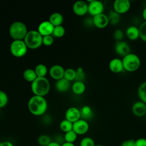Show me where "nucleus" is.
<instances>
[{"label": "nucleus", "mask_w": 146, "mask_h": 146, "mask_svg": "<svg viewBox=\"0 0 146 146\" xmlns=\"http://www.w3.org/2000/svg\"><path fill=\"white\" fill-rule=\"evenodd\" d=\"M28 109L35 116H42L47 109V102L44 96L34 95L29 100Z\"/></svg>", "instance_id": "nucleus-1"}, {"label": "nucleus", "mask_w": 146, "mask_h": 146, "mask_svg": "<svg viewBox=\"0 0 146 146\" xmlns=\"http://www.w3.org/2000/svg\"><path fill=\"white\" fill-rule=\"evenodd\" d=\"M50 89L49 80L45 77H38L31 84V90L34 95L44 96Z\"/></svg>", "instance_id": "nucleus-2"}, {"label": "nucleus", "mask_w": 146, "mask_h": 146, "mask_svg": "<svg viewBox=\"0 0 146 146\" xmlns=\"http://www.w3.org/2000/svg\"><path fill=\"white\" fill-rule=\"evenodd\" d=\"M9 34L14 40H23L28 33L26 25L21 21H15L9 27Z\"/></svg>", "instance_id": "nucleus-3"}, {"label": "nucleus", "mask_w": 146, "mask_h": 146, "mask_svg": "<svg viewBox=\"0 0 146 146\" xmlns=\"http://www.w3.org/2000/svg\"><path fill=\"white\" fill-rule=\"evenodd\" d=\"M42 38L37 30H30L28 31L23 40L27 48L35 49L42 44Z\"/></svg>", "instance_id": "nucleus-4"}, {"label": "nucleus", "mask_w": 146, "mask_h": 146, "mask_svg": "<svg viewBox=\"0 0 146 146\" xmlns=\"http://www.w3.org/2000/svg\"><path fill=\"white\" fill-rule=\"evenodd\" d=\"M124 70L133 72L137 70L140 66V59L135 54L129 53L124 56L122 59Z\"/></svg>", "instance_id": "nucleus-5"}, {"label": "nucleus", "mask_w": 146, "mask_h": 146, "mask_svg": "<svg viewBox=\"0 0 146 146\" xmlns=\"http://www.w3.org/2000/svg\"><path fill=\"white\" fill-rule=\"evenodd\" d=\"M27 48L23 40H14L10 46L11 54L17 58L25 56L27 53Z\"/></svg>", "instance_id": "nucleus-6"}, {"label": "nucleus", "mask_w": 146, "mask_h": 146, "mask_svg": "<svg viewBox=\"0 0 146 146\" xmlns=\"http://www.w3.org/2000/svg\"><path fill=\"white\" fill-rule=\"evenodd\" d=\"M104 10V5L101 1L92 0L88 4V13L93 17L102 14Z\"/></svg>", "instance_id": "nucleus-7"}, {"label": "nucleus", "mask_w": 146, "mask_h": 146, "mask_svg": "<svg viewBox=\"0 0 146 146\" xmlns=\"http://www.w3.org/2000/svg\"><path fill=\"white\" fill-rule=\"evenodd\" d=\"M88 129L89 124L87 120L80 119L73 123L72 130L78 135H82L86 133Z\"/></svg>", "instance_id": "nucleus-8"}, {"label": "nucleus", "mask_w": 146, "mask_h": 146, "mask_svg": "<svg viewBox=\"0 0 146 146\" xmlns=\"http://www.w3.org/2000/svg\"><path fill=\"white\" fill-rule=\"evenodd\" d=\"M130 7L131 3L129 0H116L113 4V10L119 14L127 13Z\"/></svg>", "instance_id": "nucleus-9"}, {"label": "nucleus", "mask_w": 146, "mask_h": 146, "mask_svg": "<svg viewBox=\"0 0 146 146\" xmlns=\"http://www.w3.org/2000/svg\"><path fill=\"white\" fill-rule=\"evenodd\" d=\"M54 26L49 21L42 22L38 27V31L42 36L51 35L53 33Z\"/></svg>", "instance_id": "nucleus-10"}, {"label": "nucleus", "mask_w": 146, "mask_h": 146, "mask_svg": "<svg viewBox=\"0 0 146 146\" xmlns=\"http://www.w3.org/2000/svg\"><path fill=\"white\" fill-rule=\"evenodd\" d=\"M65 119L72 123L78 121L81 119L80 110L74 107L68 108L65 113Z\"/></svg>", "instance_id": "nucleus-11"}, {"label": "nucleus", "mask_w": 146, "mask_h": 146, "mask_svg": "<svg viewBox=\"0 0 146 146\" xmlns=\"http://www.w3.org/2000/svg\"><path fill=\"white\" fill-rule=\"evenodd\" d=\"M72 10L78 16L84 15L88 13V4L83 1H78L74 3Z\"/></svg>", "instance_id": "nucleus-12"}, {"label": "nucleus", "mask_w": 146, "mask_h": 146, "mask_svg": "<svg viewBox=\"0 0 146 146\" xmlns=\"http://www.w3.org/2000/svg\"><path fill=\"white\" fill-rule=\"evenodd\" d=\"M64 71L65 70L62 66L55 64L50 67L48 72L50 76L57 81L63 78Z\"/></svg>", "instance_id": "nucleus-13"}, {"label": "nucleus", "mask_w": 146, "mask_h": 146, "mask_svg": "<svg viewBox=\"0 0 146 146\" xmlns=\"http://www.w3.org/2000/svg\"><path fill=\"white\" fill-rule=\"evenodd\" d=\"M115 52L120 56H124L130 53L129 44L124 41H117L115 46Z\"/></svg>", "instance_id": "nucleus-14"}, {"label": "nucleus", "mask_w": 146, "mask_h": 146, "mask_svg": "<svg viewBox=\"0 0 146 146\" xmlns=\"http://www.w3.org/2000/svg\"><path fill=\"white\" fill-rule=\"evenodd\" d=\"M92 19L94 26L99 29H104L109 23L107 15L103 13L93 17Z\"/></svg>", "instance_id": "nucleus-15"}, {"label": "nucleus", "mask_w": 146, "mask_h": 146, "mask_svg": "<svg viewBox=\"0 0 146 146\" xmlns=\"http://www.w3.org/2000/svg\"><path fill=\"white\" fill-rule=\"evenodd\" d=\"M133 113L139 117L143 116L146 115V104L142 101L135 102L132 107Z\"/></svg>", "instance_id": "nucleus-16"}, {"label": "nucleus", "mask_w": 146, "mask_h": 146, "mask_svg": "<svg viewBox=\"0 0 146 146\" xmlns=\"http://www.w3.org/2000/svg\"><path fill=\"white\" fill-rule=\"evenodd\" d=\"M108 66L110 70L114 73H119L124 70L122 60L117 58L111 59Z\"/></svg>", "instance_id": "nucleus-17"}, {"label": "nucleus", "mask_w": 146, "mask_h": 146, "mask_svg": "<svg viewBox=\"0 0 146 146\" xmlns=\"http://www.w3.org/2000/svg\"><path fill=\"white\" fill-rule=\"evenodd\" d=\"M71 87L70 82L62 78L56 81L55 83V88L57 91L60 92H65L68 91Z\"/></svg>", "instance_id": "nucleus-18"}, {"label": "nucleus", "mask_w": 146, "mask_h": 146, "mask_svg": "<svg viewBox=\"0 0 146 146\" xmlns=\"http://www.w3.org/2000/svg\"><path fill=\"white\" fill-rule=\"evenodd\" d=\"M48 21L54 27L60 26L63 22V17L62 14L55 12L51 14Z\"/></svg>", "instance_id": "nucleus-19"}, {"label": "nucleus", "mask_w": 146, "mask_h": 146, "mask_svg": "<svg viewBox=\"0 0 146 146\" xmlns=\"http://www.w3.org/2000/svg\"><path fill=\"white\" fill-rule=\"evenodd\" d=\"M126 35L127 37L131 40H136L140 37L139 29L136 26H129L126 30Z\"/></svg>", "instance_id": "nucleus-20"}, {"label": "nucleus", "mask_w": 146, "mask_h": 146, "mask_svg": "<svg viewBox=\"0 0 146 146\" xmlns=\"http://www.w3.org/2000/svg\"><path fill=\"white\" fill-rule=\"evenodd\" d=\"M72 92L76 95H81L86 90V85L83 82L75 81L71 86Z\"/></svg>", "instance_id": "nucleus-21"}, {"label": "nucleus", "mask_w": 146, "mask_h": 146, "mask_svg": "<svg viewBox=\"0 0 146 146\" xmlns=\"http://www.w3.org/2000/svg\"><path fill=\"white\" fill-rule=\"evenodd\" d=\"M80 116L81 119L85 120H88L91 119L93 117V111L91 108L88 106H84L80 110Z\"/></svg>", "instance_id": "nucleus-22"}, {"label": "nucleus", "mask_w": 146, "mask_h": 146, "mask_svg": "<svg viewBox=\"0 0 146 146\" xmlns=\"http://www.w3.org/2000/svg\"><path fill=\"white\" fill-rule=\"evenodd\" d=\"M23 77L25 80L31 83L38 78L34 69L32 68L25 70L23 73Z\"/></svg>", "instance_id": "nucleus-23"}, {"label": "nucleus", "mask_w": 146, "mask_h": 146, "mask_svg": "<svg viewBox=\"0 0 146 146\" xmlns=\"http://www.w3.org/2000/svg\"><path fill=\"white\" fill-rule=\"evenodd\" d=\"M109 23L111 25H116L120 21V14L114 10H111L107 15Z\"/></svg>", "instance_id": "nucleus-24"}, {"label": "nucleus", "mask_w": 146, "mask_h": 146, "mask_svg": "<svg viewBox=\"0 0 146 146\" xmlns=\"http://www.w3.org/2000/svg\"><path fill=\"white\" fill-rule=\"evenodd\" d=\"M34 70L38 77H45L48 71L47 67L44 64H37Z\"/></svg>", "instance_id": "nucleus-25"}, {"label": "nucleus", "mask_w": 146, "mask_h": 146, "mask_svg": "<svg viewBox=\"0 0 146 146\" xmlns=\"http://www.w3.org/2000/svg\"><path fill=\"white\" fill-rule=\"evenodd\" d=\"M72 127L73 123L66 120V119L64 120H63L59 124L60 129L64 133L72 130Z\"/></svg>", "instance_id": "nucleus-26"}, {"label": "nucleus", "mask_w": 146, "mask_h": 146, "mask_svg": "<svg viewBox=\"0 0 146 146\" xmlns=\"http://www.w3.org/2000/svg\"><path fill=\"white\" fill-rule=\"evenodd\" d=\"M77 137L78 135L73 130L64 133V135L63 136L64 142L71 143H74V142L76 140Z\"/></svg>", "instance_id": "nucleus-27"}, {"label": "nucleus", "mask_w": 146, "mask_h": 146, "mask_svg": "<svg viewBox=\"0 0 146 146\" xmlns=\"http://www.w3.org/2000/svg\"><path fill=\"white\" fill-rule=\"evenodd\" d=\"M51 141V137L47 135H41L37 139V143L39 146H47Z\"/></svg>", "instance_id": "nucleus-28"}, {"label": "nucleus", "mask_w": 146, "mask_h": 146, "mask_svg": "<svg viewBox=\"0 0 146 146\" xmlns=\"http://www.w3.org/2000/svg\"><path fill=\"white\" fill-rule=\"evenodd\" d=\"M138 95L140 100L146 104V81L140 84L138 89Z\"/></svg>", "instance_id": "nucleus-29"}, {"label": "nucleus", "mask_w": 146, "mask_h": 146, "mask_svg": "<svg viewBox=\"0 0 146 146\" xmlns=\"http://www.w3.org/2000/svg\"><path fill=\"white\" fill-rule=\"evenodd\" d=\"M75 76H76V71L74 69L68 68L65 70L63 78H64L65 79L67 80L69 82H71L75 79Z\"/></svg>", "instance_id": "nucleus-30"}, {"label": "nucleus", "mask_w": 146, "mask_h": 146, "mask_svg": "<svg viewBox=\"0 0 146 146\" xmlns=\"http://www.w3.org/2000/svg\"><path fill=\"white\" fill-rule=\"evenodd\" d=\"M65 34V29L62 26H58L54 27L52 35L56 38H61L64 36Z\"/></svg>", "instance_id": "nucleus-31"}, {"label": "nucleus", "mask_w": 146, "mask_h": 146, "mask_svg": "<svg viewBox=\"0 0 146 146\" xmlns=\"http://www.w3.org/2000/svg\"><path fill=\"white\" fill-rule=\"evenodd\" d=\"M79 146H95V143L92 138L84 137L80 140Z\"/></svg>", "instance_id": "nucleus-32"}, {"label": "nucleus", "mask_w": 146, "mask_h": 146, "mask_svg": "<svg viewBox=\"0 0 146 146\" xmlns=\"http://www.w3.org/2000/svg\"><path fill=\"white\" fill-rule=\"evenodd\" d=\"M8 103V96L6 92L0 90V108L7 105Z\"/></svg>", "instance_id": "nucleus-33"}, {"label": "nucleus", "mask_w": 146, "mask_h": 146, "mask_svg": "<svg viewBox=\"0 0 146 146\" xmlns=\"http://www.w3.org/2000/svg\"><path fill=\"white\" fill-rule=\"evenodd\" d=\"M85 78V74L82 67H79L76 70V76L75 80L78 82H83Z\"/></svg>", "instance_id": "nucleus-34"}, {"label": "nucleus", "mask_w": 146, "mask_h": 146, "mask_svg": "<svg viewBox=\"0 0 146 146\" xmlns=\"http://www.w3.org/2000/svg\"><path fill=\"white\" fill-rule=\"evenodd\" d=\"M140 38L146 42V21L143 22L139 28Z\"/></svg>", "instance_id": "nucleus-35"}, {"label": "nucleus", "mask_w": 146, "mask_h": 146, "mask_svg": "<svg viewBox=\"0 0 146 146\" xmlns=\"http://www.w3.org/2000/svg\"><path fill=\"white\" fill-rule=\"evenodd\" d=\"M54 42V38L52 35H46L42 38V44L46 46H51Z\"/></svg>", "instance_id": "nucleus-36"}, {"label": "nucleus", "mask_w": 146, "mask_h": 146, "mask_svg": "<svg viewBox=\"0 0 146 146\" xmlns=\"http://www.w3.org/2000/svg\"><path fill=\"white\" fill-rule=\"evenodd\" d=\"M113 36L116 40L117 41H121L124 38V33L122 30L117 29L113 33Z\"/></svg>", "instance_id": "nucleus-37"}, {"label": "nucleus", "mask_w": 146, "mask_h": 146, "mask_svg": "<svg viewBox=\"0 0 146 146\" xmlns=\"http://www.w3.org/2000/svg\"><path fill=\"white\" fill-rule=\"evenodd\" d=\"M134 146H146V139L139 138L135 140Z\"/></svg>", "instance_id": "nucleus-38"}, {"label": "nucleus", "mask_w": 146, "mask_h": 146, "mask_svg": "<svg viewBox=\"0 0 146 146\" xmlns=\"http://www.w3.org/2000/svg\"><path fill=\"white\" fill-rule=\"evenodd\" d=\"M135 140L133 139H128L124 141L120 146H134Z\"/></svg>", "instance_id": "nucleus-39"}, {"label": "nucleus", "mask_w": 146, "mask_h": 146, "mask_svg": "<svg viewBox=\"0 0 146 146\" xmlns=\"http://www.w3.org/2000/svg\"><path fill=\"white\" fill-rule=\"evenodd\" d=\"M85 24L87 26H94V22H93V19L91 18H88L86 19L84 21Z\"/></svg>", "instance_id": "nucleus-40"}, {"label": "nucleus", "mask_w": 146, "mask_h": 146, "mask_svg": "<svg viewBox=\"0 0 146 146\" xmlns=\"http://www.w3.org/2000/svg\"><path fill=\"white\" fill-rule=\"evenodd\" d=\"M0 146H14V145L9 141H1Z\"/></svg>", "instance_id": "nucleus-41"}, {"label": "nucleus", "mask_w": 146, "mask_h": 146, "mask_svg": "<svg viewBox=\"0 0 146 146\" xmlns=\"http://www.w3.org/2000/svg\"><path fill=\"white\" fill-rule=\"evenodd\" d=\"M47 146H61V144L55 141H52Z\"/></svg>", "instance_id": "nucleus-42"}, {"label": "nucleus", "mask_w": 146, "mask_h": 146, "mask_svg": "<svg viewBox=\"0 0 146 146\" xmlns=\"http://www.w3.org/2000/svg\"><path fill=\"white\" fill-rule=\"evenodd\" d=\"M61 146H75L74 143H67V142H64Z\"/></svg>", "instance_id": "nucleus-43"}, {"label": "nucleus", "mask_w": 146, "mask_h": 146, "mask_svg": "<svg viewBox=\"0 0 146 146\" xmlns=\"http://www.w3.org/2000/svg\"><path fill=\"white\" fill-rule=\"evenodd\" d=\"M142 15H143V17L144 19L146 21V7H145L144 9L143 10Z\"/></svg>", "instance_id": "nucleus-44"}, {"label": "nucleus", "mask_w": 146, "mask_h": 146, "mask_svg": "<svg viewBox=\"0 0 146 146\" xmlns=\"http://www.w3.org/2000/svg\"><path fill=\"white\" fill-rule=\"evenodd\" d=\"M95 146H104V145H101V144H98V145H95Z\"/></svg>", "instance_id": "nucleus-45"}]
</instances>
